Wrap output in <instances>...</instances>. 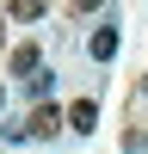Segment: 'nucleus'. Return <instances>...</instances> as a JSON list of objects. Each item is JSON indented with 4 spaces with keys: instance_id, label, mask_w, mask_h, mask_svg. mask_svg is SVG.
I'll use <instances>...</instances> for the list:
<instances>
[{
    "instance_id": "423d86ee",
    "label": "nucleus",
    "mask_w": 148,
    "mask_h": 154,
    "mask_svg": "<svg viewBox=\"0 0 148 154\" xmlns=\"http://www.w3.org/2000/svg\"><path fill=\"white\" fill-rule=\"evenodd\" d=\"M49 86H56V74L43 68V74H37V80H25V93H31V99H43V105H49Z\"/></svg>"
},
{
    "instance_id": "f03ea898",
    "label": "nucleus",
    "mask_w": 148,
    "mask_h": 154,
    "mask_svg": "<svg viewBox=\"0 0 148 154\" xmlns=\"http://www.w3.org/2000/svg\"><path fill=\"white\" fill-rule=\"evenodd\" d=\"M12 74H19V86L43 74V56H37V43H19V49H12Z\"/></svg>"
},
{
    "instance_id": "f257e3e1",
    "label": "nucleus",
    "mask_w": 148,
    "mask_h": 154,
    "mask_svg": "<svg viewBox=\"0 0 148 154\" xmlns=\"http://www.w3.org/2000/svg\"><path fill=\"white\" fill-rule=\"evenodd\" d=\"M117 43H123L117 12H105V19H99V31H93V43H86V56H93V62H111V56H117Z\"/></svg>"
},
{
    "instance_id": "0eeeda50",
    "label": "nucleus",
    "mask_w": 148,
    "mask_h": 154,
    "mask_svg": "<svg viewBox=\"0 0 148 154\" xmlns=\"http://www.w3.org/2000/svg\"><path fill=\"white\" fill-rule=\"evenodd\" d=\"M123 148H130V154H148V123H142V130H123Z\"/></svg>"
},
{
    "instance_id": "7ed1b4c3",
    "label": "nucleus",
    "mask_w": 148,
    "mask_h": 154,
    "mask_svg": "<svg viewBox=\"0 0 148 154\" xmlns=\"http://www.w3.org/2000/svg\"><path fill=\"white\" fill-rule=\"evenodd\" d=\"M31 136H43V142L62 136V111H56V105H37V111H31Z\"/></svg>"
},
{
    "instance_id": "20e7f679",
    "label": "nucleus",
    "mask_w": 148,
    "mask_h": 154,
    "mask_svg": "<svg viewBox=\"0 0 148 154\" xmlns=\"http://www.w3.org/2000/svg\"><path fill=\"white\" fill-rule=\"evenodd\" d=\"M93 117H99V105H93V99H74V105H68V130H93Z\"/></svg>"
},
{
    "instance_id": "39448f33",
    "label": "nucleus",
    "mask_w": 148,
    "mask_h": 154,
    "mask_svg": "<svg viewBox=\"0 0 148 154\" xmlns=\"http://www.w3.org/2000/svg\"><path fill=\"white\" fill-rule=\"evenodd\" d=\"M6 12H12V19H19V25H37V19H43V6H37V0H12Z\"/></svg>"
}]
</instances>
